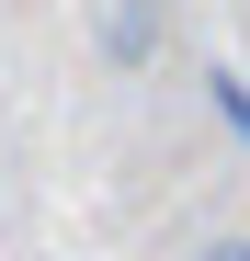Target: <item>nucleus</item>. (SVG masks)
Instances as JSON below:
<instances>
[{
	"label": "nucleus",
	"instance_id": "obj_1",
	"mask_svg": "<svg viewBox=\"0 0 250 261\" xmlns=\"http://www.w3.org/2000/svg\"><path fill=\"white\" fill-rule=\"evenodd\" d=\"M103 46H114L125 68H148V57H159V0H114V12H103Z\"/></svg>",
	"mask_w": 250,
	"mask_h": 261
},
{
	"label": "nucleus",
	"instance_id": "obj_2",
	"mask_svg": "<svg viewBox=\"0 0 250 261\" xmlns=\"http://www.w3.org/2000/svg\"><path fill=\"white\" fill-rule=\"evenodd\" d=\"M193 261H250V239H239V227H216V239H205Z\"/></svg>",
	"mask_w": 250,
	"mask_h": 261
}]
</instances>
